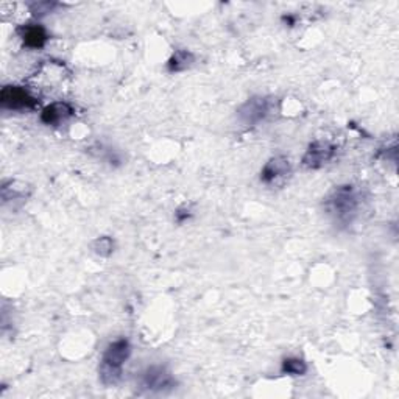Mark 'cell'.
I'll return each instance as SVG.
<instances>
[{"label": "cell", "mask_w": 399, "mask_h": 399, "mask_svg": "<svg viewBox=\"0 0 399 399\" xmlns=\"http://www.w3.org/2000/svg\"><path fill=\"white\" fill-rule=\"evenodd\" d=\"M130 343L125 338H119L108 345L98 368L100 379H102L105 385H115L120 380L122 368L130 357Z\"/></svg>", "instance_id": "cell-1"}, {"label": "cell", "mask_w": 399, "mask_h": 399, "mask_svg": "<svg viewBox=\"0 0 399 399\" xmlns=\"http://www.w3.org/2000/svg\"><path fill=\"white\" fill-rule=\"evenodd\" d=\"M0 103L5 110L28 111L38 106V100L21 86H5L0 94Z\"/></svg>", "instance_id": "cell-2"}, {"label": "cell", "mask_w": 399, "mask_h": 399, "mask_svg": "<svg viewBox=\"0 0 399 399\" xmlns=\"http://www.w3.org/2000/svg\"><path fill=\"white\" fill-rule=\"evenodd\" d=\"M328 207L338 219H346L357 209V195L351 186H342L336 189L328 198Z\"/></svg>", "instance_id": "cell-3"}, {"label": "cell", "mask_w": 399, "mask_h": 399, "mask_svg": "<svg viewBox=\"0 0 399 399\" xmlns=\"http://www.w3.org/2000/svg\"><path fill=\"white\" fill-rule=\"evenodd\" d=\"M140 382H142V387L148 392H164V390L173 387V378L170 371L165 367H161V365H153V367L147 368L142 373Z\"/></svg>", "instance_id": "cell-4"}, {"label": "cell", "mask_w": 399, "mask_h": 399, "mask_svg": "<svg viewBox=\"0 0 399 399\" xmlns=\"http://www.w3.org/2000/svg\"><path fill=\"white\" fill-rule=\"evenodd\" d=\"M336 153V147L329 142H314L307 148V152L303 157V164L307 169H320L324 164H328L332 156Z\"/></svg>", "instance_id": "cell-5"}, {"label": "cell", "mask_w": 399, "mask_h": 399, "mask_svg": "<svg viewBox=\"0 0 399 399\" xmlns=\"http://www.w3.org/2000/svg\"><path fill=\"white\" fill-rule=\"evenodd\" d=\"M270 110H271L270 100L264 97H254L252 100H248L245 105H242V108L239 110V115L245 123L254 125L267 118Z\"/></svg>", "instance_id": "cell-6"}, {"label": "cell", "mask_w": 399, "mask_h": 399, "mask_svg": "<svg viewBox=\"0 0 399 399\" xmlns=\"http://www.w3.org/2000/svg\"><path fill=\"white\" fill-rule=\"evenodd\" d=\"M290 172H292V167H290V162L287 157L284 156L271 157V160L264 165V169L261 172V181L265 182V185H273V182L287 178Z\"/></svg>", "instance_id": "cell-7"}, {"label": "cell", "mask_w": 399, "mask_h": 399, "mask_svg": "<svg viewBox=\"0 0 399 399\" xmlns=\"http://www.w3.org/2000/svg\"><path fill=\"white\" fill-rule=\"evenodd\" d=\"M73 115V108L66 102H55L43 110L41 119L47 125H60Z\"/></svg>", "instance_id": "cell-8"}, {"label": "cell", "mask_w": 399, "mask_h": 399, "mask_svg": "<svg viewBox=\"0 0 399 399\" xmlns=\"http://www.w3.org/2000/svg\"><path fill=\"white\" fill-rule=\"evenodd\" d=\"M18 31L24 41V44L30 48H41L47 41L46 28L41 27L38 24L24 25V27H21Z\"/></svg>", "instance_id": "cell-9"}, {"label": "cell", "mask_w": 399, "mask_h": 399, "mask_svg": "<svg viewBox=\"0 0 399 399\" xmlns=\"http://www.w3.org/2000/svg\"><path fill=\"white\" fill-rule=\"evenodd\" d=\"M192 63H194V55L186 52V50H180V52H177L170 58L169 69L172 72H180L190 68V64Z\"/></svg>", "instance_id": "cell-10"}, {"label": "cell", "mask_w": 399, "mask_h": 399, "mask_svg": "<svg viewBox=\"0 0 399 399\" xmlns=\"http://www.w3.org/2000/svg\"><path fill=\"white\" fill-rule=\"evenodd\" d=\"M307 371V365L304 361L298 359V357H289L282 362V373L290 374V376H301Z\"/></svg>", "instance_id": "cell-11"}, {"label": "cell", "mask_w": 399, "mask_h": 399, "mask_svg": "<svg viewBox=\"0 0 399 399\" xmlns=\"http://www.w3.org/2000/svg\"><path fill=\"white\" fill-rule=\"evenodd\" d=\"M94 253L98 256H110L114 252V242L111 237H98L93 244Z\"/></svg>", "instance_id": "cell-12"}]
</instances>
